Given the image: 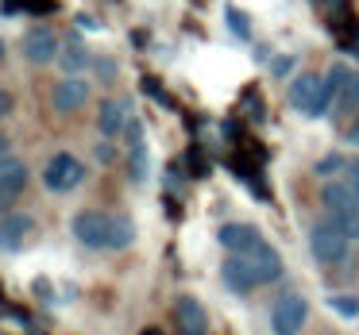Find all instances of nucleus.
I'll use <instances>...</instances> for the list:
<instances>
[{
  "instance_id": "nucleus-1",
  "label": "nucleus",
  "mask_w": 359,
  "mask_h": 335,
  "mask_svg": "<svg viewBox=\"0 0 359 335\" xmlns=\"http://www.w3.org/2000/svg\"><path fill=\"white\" fill-rule=\"evenodd\" d=\"M348 247H351V239L340 231V227L328 224V220H320V224L309 227V250H313L317 262H325V266L344 262V258H348Z\"/></svg>"
},
{
  "instance_id": "nucleus-2",
  "label": "nucleus",
  "mask_w": 359,
  "mask_h": 335,
  "mask_svg": "<svg viewBox=\"0 0 359 335\" xmlns=\"http://www.w3.org/2000/svg\"><path fill=\"white\" fill-rule=\"evenodd\" d=\"M81 181H86V166H81L70 150H58L47 162V170H43V185H47L50 193H70Z\"/></svg>"
},
{
  "instance_id": "nucleus-3",
  "label": "nucleus",
  "mask_w": 359,
  "mask_h": 335,
  "mask_svg": "<svg viewBox=\"0 0 359 335\" xmlns=\"http://www.w3.org/2000/svg\"><path fill=\"white\" fill-rule=\"evenodd\" d=\"M305 320H309V301L302 293H286L271 308V332L274 335H297L305 327Z\"/></svg>"
},
{
  "instance_id": "nucleus-4",
  "label": "nucleus",
  "mask_w": 359,
  "mask_h": 335,
  "mask_svg": "<svg viewBox=\"0 0 359 335\" xmlns=\"http://www.w3.org/2000/svg\"><path fill=\"white\" fill-rule=\"evenodd\" d=\"M112 212H78L74 216V239L89 250H109Z\"/></svg>"
},
{
  "instance_id": "nucleus-5",
  "label": "nucleus",
  "mask_w": 359,
  "mask_h": 335,
  "mask_svg": "<svg viewBox=\"0 0 359 335\" xmlns=\"http://www.w3.org/2000/svg\"><path fill=\"white\" fill-rule=\"evenodd\" d=\"M243 258H248V266H251V273H255L259 285H271V281H278V278H282V255L271 247V243L259 239Z\"/></svg>"
},
{
  "instance_id": "nucleus-6",
  "label": "nucleus",
  "mask_w": 359,
  "mask_h": 335,
  "mask_svg": "<svg viewBox=\"0 0 359 335\" xmlns=\"http://www.w3.org/2000/svg\"><path fill=\"white\" fill-rule=\"evenodd\" d=\"M174 327H178V335H209V316H205L197 297L174 301Z\"/></svg>"
},
{
  "instance_id": "nucleus-7",
  "label": "nucleus",
  "mask_w": 359,
  "mask_h": 335,
  "mask_svg": "<svg viewBox=\"0 0 359 335\" xmlns=\"http://www.w3.org/2000/svg\"><path fill=\"white\" fill-rule=\"evenodd\" d=\"M58 55H62V43H58L55 31H47V27H35V31H27V39H24V58H27L32 66H50Z\"/></svg>"
},
{
  "instance_id": "nucleus-8",
  "label": "nucleus",
  "mask_w": 359,
  "mask_h": 335,
  "mask_svg": "<svg viewBox=\"0 0 359 335\" xmlns=\"http://www.w3.org/2000/svg\"><path fill=\"white\" fill-rule=\"evenodd\" d=\"M128 124H132V104L120 101V97H109V101H101V112H97V127H101L104 139H116V135H124Z\"/></svg>"
},
{
  "instance_id": "nucleus-9",
  "label": "nucleus",
  "mask_w": 359,
  "mask_h": 335,
  "mask_svg": "<svg viewBox=\"0 0 359 335\" xmlns=\"http://www.w3.org/2000/svg\"><path fill=\"white\" fill-rule=\"evenodd\" d=\"M320 89H325V78H317V73H302V78H294V85H290V104H294L297 112H305V116H317V104H320Z\"/></svg>"
},
{
  "instance_id": "nucleus-10",
  "label": "nucleus",
  "mask_w": 359,
  "mask_h": 335,
  "mask_svg": "<svg viewBox=\"0 0 359 335\" xmlns=\"http://www.w3.org/2000/svg\"><path fill=\"white\" fill-rule=\"evenodd\" d=\"M86 101H89V81L86 78H62L55 85V93H50V104H55V112H78V108H86Z\"/></svg>"
},
{
  "instance_id": "nucleus-11",
  "label": "nucleus",
  "mask_w": 359,
  "mask_h": 335,
  "mask_svg": "<svg viewBox=\"0 0 359 335\" xmlns=\"http://www.w3.org/2000/svg\"><path fill=\"white\" fill-rule=\"evenodd\" d=\"M124 135H128V173H132V181H147L151 155H147V143H143V124L132 120Z\"/></svg>"
},
{
  "instance_id": "nucleus-12",
  "label": "nucleus",
  "mask_w": 359,
  "mask_h": 335,
  "mask_svg": "<svg viewBox=\"0 0 359 335\" xmlns=\"http://www.w3.org/2000/svg\"><path fill=\"white\" fill-rule=\"evenodd\" d=\"M27 185V166L20 158H0V204H12Z\"/></svg>"
},
{
  "instance_id": "nucleus-13",
  "label": "nucleus",
  "mask_w": 359,
  "mask_h": 335,
  "mask_svg": "<svg viewBox=\"0 0 359 335\" xmlns=\"http://www.w3.org/2000/svg\"><path fill=\"white\" fill-rule=\"evenodd\" d=\"M217 243L228 250V255H248V250L259 243V231L251 224H224L217 231Z\"/></svg>"
},
{
  "instance_id": "nucleus-14",
  "label": "nucleus",
  "mask_w": 359,
  "mask_h": 335,
  "mask_svg": "<svg viewBox=\"0 0 359 335\" xmlns=\"http://www.w3.org/2000/svg\"><path fill=\"white\" fill-rule=\"evenodd\" d=\"M220 278H224V285L232 289V293H248V289H255V285H259L255 273H251V266H248V258H243V255L224 258V266H220Z\"/></svg>"
},
{
  "instance_id": "nucleus-15",
  "label": "nucleus",
  "mask_w": 359,
  "mask_h": 335,
  "mask_svg": "<svg viewBox=\"0 0 359 335\" xmlns=\"http://www.w3.org/2000/svg\"><path fill=\"white\" fill-rule=\"evenodd\" d=\"M32 216H4L0 220V250H20L27 243V235H32Z\"/></svg>"
},
{
  "instance_id": "nucleus-16",
  "label": "nucleus",
  "mask_w": 359,
  "mask_h": 335,
  "mask_svg": "<svg viewBox=\"0 0 359 335\" xmlns=\"http://www.w3.org/2000/svg\"><path fill=\"white\" fill-rule=\"evenodd\" d=\"M320 201H325V212H355L359 208V197L351 193L348 181H325Z\"/></svg>"
},
{
  "instance_id": "nucleus-17",
  "label": "nucleus",
  "mask_w": 359,
  "mask_h": 335,
  "mask_svg": "<svg viewBox=\"0 0 359 335\" xmlns=\"http://www.w3.org/2000/svg\"><path fill=\"white\" fill-rule=\"evenodd\" d=\"M89 62H93V58H89V50L81 47V43H66L62 55H58V70H62L66 78H78Z\"/></svg>"
},
{
  "instance_id": "nucleus-18",
  "label": "nucleus",
  "mask_w": 359,
  "mask_h": 335,
  "mask_svg": "<svg viewBox=\"0 0 359 335\" xmlns=\"http://www.w3.org/2000/svg\"><path fill=\"white\" fill-rule=\"evenodd\" d=\"M135 243V224L124 212H112V235H109V250H128Z\"/></svg>"
},
{
  "instance_id": "nucleus-19",
  "label": "nucleus",
  "mask_w": 359,
  "mask_h": 335,
  "mask_svg": "<svg viewBox=\"0 0 359 335\" xmlns=\"http://www.w3.org/2000/svg\"><path fill=\"white\" fill-rule=\"evenodd\" d=\"M325 220H328L332 227H340V231L348 235L351 243H359V208H355V212H328Z\"/></svg>"
},
{
  "instance_id": "nucleus-20",
  "label": "nucleus",
  "mask_w": 359,
  "mask_h": 335,
  "mask_svg": "<svg viewBox=\"0 0 359 335\" xmlns=\"http://www.w3.org/2000/svg\"><path fill=\"white\" fill-rule=\"evenodd\" d=\"M328 308H332L336 316L355 320V316H359V297H351V293H332V297H328Z\"/></svg>"
},
{
  "instance_id": "nucleus-21",
  "label": "nucleus",
  "mask_w": 359,
  "mask_h": 335,
  "mask_svg": "<svg viewBox=\"0 0 359 335\" xmlns=\"http://www.w3.org/2000/svg\"><path fill=\"white\" fill-rule=\"evenodd\" d=\"M228 16V24H232V31L240 35V39H251V24H248V16H243V12H236V8H228L224 12Z\"/></svg>"
},
{
  "instance_id": "nucleus-22",
  "label": "nucleus",
  "mask_w": 359,
  "mask_h": 335,
  "mask_svg": "<svg viewBox=\"0 0 359 335\" xmlns=\"http://www.w3.org/2000/svg\"><path fill=\"white\" fill-rule=\"evenodd\" d=\"M348 108H359V73H351V81H348V89H344V97H340Z\"/></svg>"
},
{
  "instance_id": "nucleus-23",
  "label": "nucleus",
  "mask_w": 359,
  "mask_h": 335,
  "mask_svg": "<svg viewBox=\"0 0 359 335\" xmlns=\"http://www.w3.org/2000/svg\"><path fill=\"white\" fill-rule=\"evenodd\" d=\"M332 170H348V162H344L340 155H328L325 162H317V173L325 178V173H332Z\"/></svg>"
},
{
  "instance_id": "nucleus-24",
  "label": "nucleus",
  "mask_w": 359,
  "mask_h": 335,
  "mask_svg": "<svg viewBox=\"0 0 359 335\" xmlns=\"http://www.w3.org/2000/svg\"><path fill=\"white\" fill-rule=\"evenodd\" d=\"M143 93H151V97H155L158 104H170V97L163 93V85H158L155 78H143Z\"/></svg>"
},
{
  "instance_id": "nucleus-25",
  "label": "nucleus",
  "mask_w": 359,
  "mask_h": 335,
  "mask_svg": "<svg viewBox=\"0 0 359 335\" xmlns=\"http://www.w3.org/2000/svg\"><path fill=\"white\" fill-rule=\"evenodd\" d=\"M24 8L35 16H47V12H55V0H24Z\"/></svg>"
},
{
  "instance_id": "nucleus-26",
  "label": "nucleus",
  "mask_w": 359,
  "mask_h": 335,
  "mask_svg": "<svg viewBox=\"0 0 359 335\" xmlns=\"http://www.w3.org/2000/svg\"><path fill=\"white\" fill-rule=\"evenodd\" d=\"M290 70H294V58H290V55H286V58H274V62H271V73H274V78H286Z\"/></svg>"
},
{
  "instance_id": "nucleus-27",
  "label": "nucleus",
  "mask_w": 359,
  "mask_h": 335,
  "mask_svg": "<svg viewBox=\"0 0 359 335\" xmlns=\"http://www.w3.org/2000/svg\"><path fill=\"white\" fill-rule=\"evenodd\" d=\"M344 181H348L351 193L359 197V162H348V170H344Z\"/></svg>"
},
{
  "instance_id": "nucleus-28",
  "label": "nucleus",
  "mask_w": 359,
  "mask_h": 335,
  "mask_svg": "<svg viewBox=\"0 0 359 335\" xmlns=\"http://www.w3.org/2000/svg\"><path fill=\"white\" fill-rule=\"evenodd\" d=\"M97 158H101V162H112V147H109V143H101V147H97Z\"/></svg>"
},
{
  "instance_id": "nucleus-29",
  "label": "nucleus",
  "mask_w": 359,
  "mask_h": 335,
  "mask_svg": "<svg viewBox=\"0 0 359 335\" xmlns=\"http://www.w3.org/2000/svg\"><path fill=\"white\" fill-rule=\"evenodd\" d=\"M20 8H24V0H4V12H8V16H12V12H20Z\"/></svg>"
},
{
  "instance_id": "nucleus-30",
  "label": "nucleus",
  "mask_w": 359,
  "mask_h": 335,
  "mask_svg": "<svg viewBox=\"0 0 359 335\" xmlns=\"http://www.w3.org/2000/svg\"><path fill=\"white\" fill-rule=\"evenodd\" d=\"M0 158H8V135L0 131Z\"/></svg>"
},
{
  "instance_id": "nucleus-31",
  "label": "nucleus",
  "mask_w": 359,
  "mask_h": 335,
  "mask_svg": "<svg viewBox=\"0 0 359 335\" xmlns=\"http://www.w3.org/2000/svg\"><path fill=\"white\" fill-rule=\"evenodd\" d=\"M12 108V101H8V97H4V93H0V116H4V112H8Z\"/></svg>"
},
{
  "instance_id": "nucleus-32",
  "label": "nucleus",
  "mask_w": 359,
  "mask_h": 335,
  "mask_svg": "<svg viewBox=\"0 0 359 335\" xmlns=\"http://www.w3.org/2000/svg\"><path fill=\"white\" fill-rule=\"evenodd\" d=\"M143 335H158V327H147V332H143Z\"/></svg>"
},
{
  "instance_id": "nucleus-33",
  "label": "nucleus",
  "mask_w": 359,
  "mask_h": 335,
  "mask_svg": "<svg viewBox=\"0 0 359 335\" xmlns=\"http://www.w3.org/2000/svg\"><path fill=\"white\" fill-rule=\"evenodd\" d=\"M0 58H4V43H0Z\"/></svg>"
}]
</instances>
